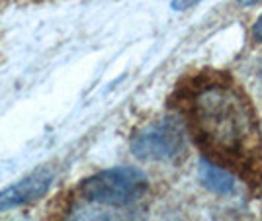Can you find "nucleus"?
Masks as SVG:
<instances>
[{"instance_id":"f257e3e1","label":"nucleus","mask_w":262,"mask_h":221,"mask_svg":"<svg viewBox=\"0 0 262 221\" xmlns=\"http://www.w3.org/2000/svg\"><path fill=\"white\" fill-rule=\"evenodd\" d=\"M192 127L211 159L237 165L258 143V127L247 100L229 84L213 82L198 90L192 102Z\"/></svg>"},{"instance_id":"0eeeda50","label":"nucleus","mask_w":262,"mask_h":221,"mask_svg":"<svg viewBox=\"0 0 262 221\" xmlns=\"http://www.w3.org/2000/svg\"><path fill=\"white\" fill-rule=\"evenodd\" d=\"M198 2H202V0H174L172 2V8L174 10H186L190 6H196Z\"/></svg>"},{"instance_id":"39448f33","label":"nucleus","mask_w":262,"mask_h":221,"mask_svg":"<svg viewBox=\"0 0 262 221\" xmlns=\"http://www.w3.org/2000/svg\"><path fill=\"white\" fill-rule=\"evenodd\" d=\"M65 221H143V215L135 210L106 206L86 200V204L73 206Z\"/></svg>"},{"instance_id":"7ed1b4c3","label":"nucleus","mask_w":262,"mask_h":221,"mask_svg":"<svg viewBox=\"0 0 262 221\" xmlns=\"http://www.w3.org/2000/svg\"><path fill=\"white\" fill-rule=\"evenodd\" d=\"M184 151V129L174 118L143 127L131 141V153L143 161H170Z\"/></svg>"},{"instance_id":"f03ea898","label":"nucleus","mask_w":262,"mask_h":221,"mask_svg":"<svg viewBox=\"0 0 262 221\" xmlns=\"http://www.w3.org/2000/svg\"><path fill=\"white\" fill-rule=\"evenodd\" d=\"M149 190V180L141 170L118 166L96 172L80 184V192L88 202L127 208L143 198Z\"/></svg>"},{"instance_id":"6e6552de","label":"nucleus","mask_w":262,"mask_h":221,"mask_svg":"<svg viewBox=\"0 0 262 221\" xmlns=\"http://www.w3.org/2000/svg\"><path fill=\"white\" fill-rule=\"evenodd\" d=\"M252 35H254V39H256L258 43H262V16L256 20V24L252 26Z\"/></svg>"},{"instance_id":"423d86ee","label":"nucleus","mask_w":262,"mask_h":221,"mask_svg":"<svg viewBox=\"0 0 262 221\" xmlns=\"http://www.w3.org/2000/svg\"><path fill=\"white\" fill-rule=\"evenodd\" d=\"M198 176L202 180V184L209 188L215 194L221 196H229L237 188L235 176L231 174L227 168H223L221 165L209 161V159H202L198 165Z\"/></svg>"},{"instance_id":"20e7f679","label":"nucleus","mask_w":262,"mask_h":221,"mask_svg":"<svg viewBox=\"0 0 262 221\" xmlns=\"http://www.w3.org/2000/svg\"><path fill=\"white\" fill-rule=\"evenodd\" d=\"M53 178V168L39 166L37 170L30 172L28 176L20 178L18 182L0 190V211L24 208V206H30L33 202L41 200L47 194Z\"/></svg>"},{"instance_id":"1a4fd4ad","label":"nucleus","mask_w":262,"mask_h":221,"mask_svg":"<svg viewBox=\"0 0 262 221\" xmlns=\"http://www.w3.org/2000/svg\"><path fill=\"white\" fill-rule=\"evenodd\" d=\"M241 6H252V4H256L258 0H237Z\"/></svg>"}]
</instances>
